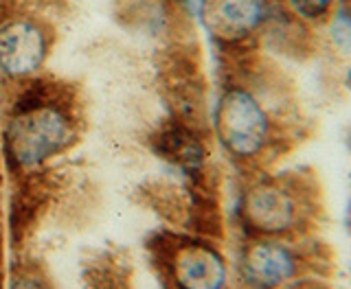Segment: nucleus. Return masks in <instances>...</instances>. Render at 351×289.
<instances>
[{"label":"nucleus","instance_id":"nucleus-1","mask_svg":"<svg viewBox=\"0 0 351 289\" xmlns=\"http://www.w3.org/2000/svg\"><path fill=\"white\" fill-rule=\"evenodd\" d=\"M77 123L62 88L33 81L11 105L5 149L18 169H38L75 140Z\"/></svg>","mask_w":351,"mask_h":289},{"label":"nucleus","instance_id":"nucleus-3","mask_svg":"<svg viewBox=\"0 0 351 289\" xmlns=\"http://www.w3.org/2000/svg\"><path fill=\"white\" fill-rule=\"evenodd\" d=\"M213 129L237 162H257L277 144V121L266 101L244 81H228L213 110Z\"/></svg>","mask_w":351,"mask_h":289},{"label":"nucleus","instance_id":"nucleus-9","mask_svg":"<svg viewBox=\"0 0 351 289\" xmlns=\"http://www.w3.org/2000/svg\"><path fill=\"white\" fill-rule=\"evenodd\" d=\"M279 5L305 27L321 31L334 16L338 0H279Z\"/></svg>","mask_w":351,"mask_h":289},{"label":"nucleus","instance_id":"nucleus-12","mask_svg":"<svg viewBox=\"0 0 351 289\" xmlns=\"http://www.w3.org/2000/svg\"><path fill=\"white\" fill-rule=\"evenodd\" d=\"M296 289H321V287H316V285H303V287H296Z\"/></svg>","mask_w":351,"mask_h":289},{"label":"nucleus","instance_id":"nucleus-7","mask_svg":"<svg viewBox=\"0 0 351 289\" xmlns=\"http://www.w3.org/2000/svg\"><path fill=\"white\" fill-rule=\"evenodd\" d=\"M169 274L178 289H224L228 268L213 243L189 239L171 250Z\"/></svg>","mask_w":351,"mask_h":289},{"label":"nucleus","instance_id":"nucleus-5","mask_svg":"<svg viewBox=\"0 0 351 289\" xmlns=\"http://www.w3.org/2000/svg\"><path fill=\"white\" fill-rule=\"evenodd\" d=\"M277 5L279 0H202L197 20L222 49L239 51L263 36Z\"/></svg>","mask_w":351,"mask_h":289},{"label":"nucleus","instance_id":"nucleus-6","mask_svg":"<svg viewBox=\"0 0 351 289\" xmlns=\"http://www.w3.org/2000/svg\"><path fill=\"white\" fill-rule=\"evenodd\" d=\"M303 259L279 237H255L241 252L244 279L257 289H279L299 279Z\"/></svg>","mask_w":351,"mask_h":289},{"label":"nucleus","instance_id":"nucleus-13","mask_svg":"<svg viewBox=\"0 0 351 289\" xmlns=\"http://www.w3.org/2000/svg\"><path fill=\"white\" fill-rule=\"evenodd\" d=\"M349 84H351V68H349Z\"/></svg>","mask_w":351,"mask_h":289},{"label":"nucleus","instance_id":"nucleus-8","mask_svg":"<svg viewBox=\"0 0 351 289\" xmlns=\"http://www.w3.org/2000/svg\"><path fill=\"white\" fill-rule=\"evenodd\" d=\"M162 153L167 160L180 164L184 171H195L204 164L206 147L202 138L189 125H173L160 138Z\"/></svg>","mask_w":351,"mask_h":289},{"label":"nucleus","instance_id":"nucleus-2","mask_svg":"<svg viewBox=\"0 0 351 289\" xmlns=\"http://www.w3.org/2000/svg\"><path fill=\"white\" fill-rule=\"evenodd\" d=\"M316 213L314 186L301 175L261 177L239 199V219L255 237L299 235Z\"/></svg>","mask_w":351,"mask_h":289},{"label":"nucleus","instance_id":"nucleus-4","mask_svg":"<svg viewBox=\"0 0 351 289\" xmlns=\"http://www.w3.org/2000/svg\"><path fill=\"white\" fill-rule=\"evenodd\" d=\"M53 47L51 29L31 14L0 18V75L11 81H31L44 68Z\"/></svg>","mask_w":351,"mask_h":289},{"label":"nucleus","instance_id":"nucleus-10","mask_svg":"<svg viewBox=\"0 0 351 289\" xmlns=\"http://www.w3.org/2000/svg\"><path fill=\"white\" fill-rule=\"evenodd\" d=\"M9 289H47V285L38 279H33V276H18Z\"/></svg>","mask_w":351,"mask_h":289},{"label":"nucleus","instance_id":"nucleus-11","mask_svg":"<svg viewBox=\"0 0 351 289\" xmlns=\"http://www.w3.org/2000/svg\"><path fill=\"white\" fill-rule=\"evenodd\" d=\"M180 3H182V7L186 9V11H189V14L191 16H200V5H202V0H180Z\"/></svg>","mask_w":351,"mask_h":289}]
</instances>
